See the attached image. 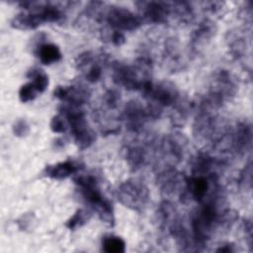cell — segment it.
<instances>
[{
    "label": "cell",
    "instance_id": "ac0fdd59",
    "mask_svg": "<svg viewBox=\"0 0 253 253\" xmlns=\"http://www.w3.org/2000/svg\"><path fill=\"white\" fill-rule=\"evenodd\" d=\"M82 167L74 160L67 159L53 165H47L42 171L43 176L53 180H63L77 173Z\"/></svg>",
    "mask_w": 253,
    "mask_h": 253
},
{
    "label": "cell",
    "instance_id": "6da1fadb",
    "mask_svg": "<svg viewBox=\"0 0 253 253\" xmlns=\"http://www.w3.org/2000/svg\"><path fill=\"white\" fill-rule=\"evenodd\" d=\"M81 196L86 203L97 212L100 219L107 225L115 224L114 208L109 199L102 193L97 178L91 174L77 175L73 179Z\"/></svg>",
    "mask_w": 253,
    "mask_h": 253
},
{
    "label": "cell",
    "instance_id": "ffe728a7",
    "mask_svg": "<svg viewBox=\"0 0 253 253\" xmlns=\"http://www.w3.org/2000/svg\"><path fill=\"white\" fill-rule=\"evenodd\" d=\"M163 59L168 64L171 70H179L182 68L183 58L181 56L180 45L176 39H167L164 42L163 48Z\"/></svg>",
    "mask_w": 253,
    "mask_h": 253
},
{
    "label": "cell",
    "instance_id": "603a6c76",
    "mask_svg": "<svg viewBox=\"0 0 253 253\" xmlns=\"http://www.w3.org/2000/svg\"><path fill=\"white\" fill-rule=\"evenodd\" d=\"M102 249L107 253H124L126 242L120 236L108 235L102 239Z\"/></svg>",
    "mask_w": 253,
    "mask_h": 253
},
{
    "label": "cell",
    "instance_id": "30bf717a",
    "mask_svg": "<svg viewBox=\"0 0 253 253\" xmlns=\"http://www.w3.org/2000/svg\"><path fill=\"white\" fill-rule=\"evenodd\" d=\"M185 180L186 176L175 167L162 168L157 171V184L165 198L180 196L185 187Z\"/></svg>",
    "mask_w": 253,
    "mask_h": 253
},
{
    "label": "cell",
    "instance_id": "d6986e66",
    "mask_svg": "<svg viewBox=\"0 0 253 253\" xmlns=\"http://www.w3.org/2000/svg\"><path fill=\"white\" fill-rule=\"evenodd\" d=\"M226 42L230 54L235 59H240L245 56L248 48V41L246 33L240 30L228 31L226 36Z\"/></svg>",
    "mask_w": 253,
    "mask_h": 253
},
{
    "label": "cell",
    "instance_id": "484cf974",
    "mask_svg": "<svg viewBox=\"0 0 253 253\" xmlns=\"http://www.w3.org/2000/svg\"><path fill=\"white\" fill-rule=\"evenodd\" d=\"M238 186L242 190H251L252 187V163L249 161L240 171L237 180Z\"/></svg>",
    "mask_w": 253,
    "mask_h": 253
},
{
    "label": "cell",
    "instance_id": "44dd1931",
    "mask_svg": "<svg viewBox=\"0 0 253 253\" xmlns=\"http://www.w3.org/2000/svg\"><path fill=\"white\" fill-rule=\"evenodd\" d=\"M193 106V103H191L187 98H182L180 96L178 101L172 106V112L170 115L171 124L177 127L183 126L191 114Z\"/></svg>",
    "mask_w": 253,
    "mask_h": 253
},
{
    "label": "cell",
    "instance_id": "83f0119b",
    "mask_svg": "<svg viewBox=\"0 0 253 253\" xmlns=\"http://www.w3.org/2000/svg\"><path fill=\"white\" fill-rule=\"evenodd\" d=\"M38 94L35 86L32 82H28L23 84L19 89V99L23 103H27L33 101Z\"/></svg>",
    "mask_w": 253,
    "mask_h": 253
},
{
    "label": "cell",
    "instance_id": "d4e9b609",
    "mask_svg": "<svg viewBox=\"0 0 253 253\" xmlns=\"http://www.w3.org/2000/svg\"><path fill=\"white\" fill-rule=\"evenodd\" d=\"M91 217L90 211L83 210V209H78L71 217L68 218V220L65 222V226L70 229V230H75L84 224L88 222V220Z\"/></svg>",
    "mask_w": 253,
    "mask_h": 253
},
{
    "label": "cell",
    "instance_id": "7c38bea8",
    "mask_svg": "<svg viewBox=\"0 0 253 253\" xmlns=\"http://www.w3.org/2000/svg\"><path fill=\"white\" fill-rule=\"evenodd\" d=\"M252 144V126L248 121H242L231 127L232 154L244 155Z\"/></svg>",
    "mask_w": 253,
    "mask_h": 253
},
{
    "label": "cell",
    "instance_id": "7a4b0ae2",
    "mask_svg": "<svg viewBox=\"0 0 253 253\" xmlns=\"http://www.w3.org/2000/svg\"><path fill=\"white\" fill-rule=\"evenodd\" d=\"M151 58L146 55L138 57L133 64L116 61L112 65V78L117 85L127 90L141 91L144 85L151 81Z\"/></svg>",
    "mask_w": 253,
    "mask_h": 253
},
{
    "label": "cell",
    "instance_id": "2e32d148",
    "mask_svg": "<svg viewBox=\"0 0 253 253\" xmlns=\"http://www.w3.org/2000/svg\"><path fill=\"white\" fill-rule=\"evenodd\" d=\"M156 219H157L159 228L167 234H169L170 231L180 221H182L176 208L169 200L163 201L158 206V209L156 211Z\"/></svg>",
    "mask_w": 253,
    "mask_h": 253
},
{
    "label": "cell",
    "instance_id": "7402d4cb",
    "mask_svg": "<svg viewBox=\"0 0 253 253\" xmlns=\"http://www.w3.org/2000/svg\"><path fill=\"white\" fill-rule=\"evenodd\" d=\"M36 54L41 62L45 65L58 62L62 58L60 48L56 44L50 42L41 43L36 49Z\"/></svg>",
    "mask_w": 253,
    "mask_h": 253
},
{
    "label": "cell",
    "instance_id": "e575fe53",
    "mask_svg": "<svg viewBox=\"0 0 253 253\" xmlns=\"http://www.w3.org/2000/svg\"><path fill=\"white\" fill-rule=\"evenodd\" d=\"M240 17L243 18L246 22L251 24L252 20V2L248 1L245 3V6L240 9Z\"/></svg>",
    "mask_w": 253,
    "mask_h": 253
},
{
    "label": "cell",
    "instance_id": "cb8c5ba5",
    "mask_svg": "<svg viewBox=\"0 0 253 253\" xmlns=\"http://www.w3.org/2000/svg\"><path fill=\"white\" fill-rule=\"evenodd\" d=\"M27 76L32 79V83L35 86L38 93H42L48 86V76L46 73L40 68L31 69Z\"/></svg>",
    "mask_w": 253,
    "mask_h": 253
},
{
    "label": "cell",
    "instance_id": "d590c367",
    "mask_svg": "<svg viewBox=\"0 0 253 253\" xmlns=\"http://www.w3.org/2000/svg\"><path fill=\"white\" fill-rule=\"evenodd\" d=\"M215 251L221 252V253H230V252H234L235 248L232 243H225L222 246H219Z\"/></svg>",
    "mask_w": 253,
    "mask_h": 253
},
{
    "label": "cell",
    "instance_id": "9c48e42d",
    "mask_svg": "<svg viewBox=\"0 0 253 253\" xmlns=\"http://www.w3.org/2000/svg\"><path fill=\"white\" fill-rule=\"evenodd\" d=\"M104 20L113 30L120 32L134 31L142 24V20L139 16L126 8L118 6H111L105 10Z\"/></svg>",
    "mask_w": 253,
    "mask_h": 253
},
{
    "label": "cell",
    "instance_id": "4dcf8cb0",
    "mask_svg": "<svg viewBox=\"0 0 253 253\" xmlns=\"http://www.w3.org/2000/svg\"><path fill=\"white\" fill-rule=\"evenodd\" d=\"M223 6H224V3L218 2V1H211V2L204 3V9L212 15L219 13L222 10Z\"/></svg>",
    "mask_w": 253,
    "mask_h": 253
},
{
    "label": "cell",
    "instance_id": "8992f818",
    "mask_svg": "<svg viewBox=\"0 0 253 253\" xmlns=\"http://www.w3.org/2000/svg\"><path fill=\"white\" fill-rule=\"evenodd\" d=\"M161 113V109L148 102L146 105H143L139 101L131 100L124 107L123 120L130 131L138 133L147 122L158 119Z\"/></svg>",
    "mask_w": 253,
    "mask_h": 253
},
{
    "label": "cell",
    "instance_id": "5b68a950",
    "mask_svg": "<svg viewBox=\"0 0 253 253\" xmlns=\"http://www.w3.org/2000/svg\"><path fill=\"white\" fill-rule=\"evenodd\" d=\"M117 198L124 207L141 212L149 203L150 193L143 181L130 178L118 187Z\"/></svg>",
    "mask_w": 253,
    "mask_h": 253
},
{
    "label": "cell",
    "instance_id": "4316f807",
    "mask_svg": "<svg viewBox=\"0 0 253 253\" xmlns=\"http://www.w3.org/2000/svg\"><path fill=\"white\" fill-rule=\"evenodd\" d=\"M121 102L120 93L116 89H109L103 96V105L109 111L116 110Z\"/></svg>",
    "mask_w": 253,
    "mask_h": 253
},
{
    "label": "cell",
    "instance_id": "3957f363",
    "mask_svg": "<svg viewBox=\"0 0 253 253\" xmlns=\"http://www.w3.org/2000/svg\"><path fill=\"white\" fill-rule=\"evenodd\" d=\"M58 111L66 120L76 146L82 150L90 147L94 143L96 135L88 125L84 111L80 107L68 104L61 105Z\"/></svg>",
    "mask_w": 253,
    "mask_h": 253
},
{
    "label": "cell",
    "instance_id": "1f68e13d",
    "mask_svg": "<svg viewBox=\"0 0 253 253\" xmlns=\"http://www.w3.org/2000/svg\"><path fill=\"white\" fill-rule=\"evenodd\" d=\"M33 218H34V214L25 213V214H23L20 218L17 219L16 223H17L18 227H19L21 230H27V229L30 228V226L32 225Z\"/></svg>",
    "mask_w": 253,
    "mask_h": 253
},
{
    "label": "cell",
    "instance_id": "5bb4252c",
    "mask_svg": "<svg viewBox=\"0 0 253 253\" xmlns=\"http://www.w3.org/2000/svg\"><path fill=\"white\" fill-rule=\"evenodd\" d=\"M150 144L148 142L134 140L125 146V158L132 171L142 168L148 160Z\"/></svg>",
    "mask_w": 253,
    "mask_h": 253
},
{
    "label": "cell",
    "instance_id": "f546056e",
    "mask_svg": "<svg viewBox=\"0 0 253 253\" xmlns=\"http://www.w3.org/2000/svg\"><path fill=\"white\" fill-rule=\"evenodd\" d=\"M50 129L55 133H63L66 130V126L64 122V118L61 115L53 116L50 124H49Z\"/></svg>",
    "mask_w": 253,
    "mask_h": 253
},
{
    "label": "cell",
    "instance_id": "e0dca14e",
    "mask_svg": "<svg viewBox=\"0 0 253 253\" xmlns=\"http://www.w3.org/2000/svg\"><path fill=\"white\" fill-rule=\"evenodd\" d=\"M215 32L216 27L212 21L209 19L203 20L191 34V49L197 51L199 48L206 45L214 36Z\"/></svg>",
    "mask_w": 253,
    "mask_h": 253
},
{
    "label": "cell",
    "instance_id": "ba28073f",
    "mask_svg": "<svg viewBox=\"0 0 253 253\" xmlns=\"http://www.w3.org/2000/svg\"><path fill=\"white\" fill-rule=\"evenodd\" d=\"M147 102L162 110L164 107H172L180 98L177 87L169 81L153 83L147 82L141 90Z\"/></svg>",
    "mask_w": 253,
    "mask_h": 253
},
{
    "label": "cell",
    "instance_id": "277c9868",
    "mask_svg": "<svg viewBox=\"0 0 253 253\" xmlns=\"http://www.w3.org/2000/svg\"><path fill=\"white\" fill-rule=\"evenodd\" d=\"M237 93V83L233 75L226 69L216 70L211 79L209 90L203 99L218 109L231 100Z\"/></svg>",
    "mask_w": 253,
    "mask_h": 253
},
{
    "label": "cell",
    "instance_id": "4fadbf2b",
    "mask_svg": "<svg viewBox=\"0 0 253 253\" xmlns=\"http://www.w3.org/2000/svg\"><path fill=\"white\" fill-rule=\"evenodd\" d=\"M76 68L90 83H96L102 77V65L98 57L92 51H84L75 59Z\"/></svg>",
    "mask_w": 253,
    "mask_h": 253
},
{
    "label": "cell",
    "instance_id": "836d02e7",
    "mask_svg": "<svg viewBox=\"0 0 253 253\" xmlns=\"http://www.w3.org/2000/svg\"><path fill=\"white\" fill-rule=\"evenodd\" d=\"M242 226H243V231H244L245 237L247 238L248 246L250 247V250H252V222H251V219L246 218L243 221Z\"/></svg>",
    "mask_w": 253,
    "mask_h": 253
},
{
    "label": "cell",
    "instance_id": "9a60e30c",
    "mask_svg": "<svg viewBox=\"0 0 253 253\" xmlns=\"http://www.w3.org/2000/svg\"><path fill=\"white\" fill-rule=\"evenodd\" d=\"M53 95L66 104L77 107L86 104L90 99V91L80 85L57 86L53 90Z\"/></svg>",
    "mask_w": 253,
    "mask_h": 253
},
{
    "label": "cell",
    "instance_id": "f1b7e54d",
    "mask_svg": "<svg viewBox=\"0 0 253 253\" xmlns=\"http://www.w3.org/2000/svg\"><path fill=\"white\" fill-rule=\"evenodd\" d=\"M12 130L15 136L17 137H25L30 132V126L24 119L17 120L12 126Z\"/></svg>",
    "mask_w": 253,
    "mask_h": 253
},
{
    "label": "cell",
    "instance_id": "8fae6325",
    "mask_svg": "<svg viewBox=\"0 0 253 253\" xmlns=\"http://www.w3.org/2000/svg\"><path fill=\"white\" fill-rule=\"evenodd\" d=\"M136 5H138L140 18L150 24H166L172 19L171 2L140 1L136 2Z\"/></svg>",
    "mask_w": 253,
    "mask_h": 253
},
{
    "label": "cell",
    "instance_id": "52a82bcc",
    "mask_svg": "<svg viewBox=\"0 0 253 253\" xmlns=\"http://www.w3.org/2000/svg\"><path fill=\"white\" fill-rule=\"evenodd\" d=\"M188 145L187 137L183 133L175 132L167 134L160 141L158 146L157 170L167 167H175L185 155Z\"/></svg>",
    "mask_w": 253,
    "mask_h": 253
},
{
    "label": "cell",
    "instance_id": "d6a6232c",
    "mask_svg": "<svg viewBox=\"0 0 253 253\" xmlns=\"http://www.w3.org/2000/svg\"><path fill=\"white\" fill-rule=\"evenodd\" d=\"M110 41L112 42L113 44H115L117 46H120V45H122L126 42V37L123 34V32L113 30L112 33L110 34Z\"/></svg>",
    "mask_w": 253,
    "mask_h": 253
}]
</instances>
